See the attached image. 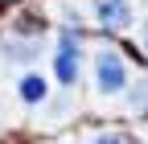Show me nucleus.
Instances as JSON below:
<instances>
[{"label":"nucleus","instance_id":"f257e3e1","mask_svg":"<svg viewBox=\"0 0 148 144\" xmlns=\"http://www.w3.org/2000/svg\"><path fill=\"white\" fill-rule=\"evenodd\" d=\"M95 86L103 95H115V91L127 86V66H123L119 49H99L95 53Z\"/></svg>","mask_w":148,"mask_h":144},{"label":"nucleus","instance_id":"f03ea898","mask_svg":"<svg viewBox=\"0 0 148 144\" xmlns=\"http://www.w3.org/2000/svg\"><path fill=\"white\" fill-rule=\"evenodd\" d=\"M53 74H58L62 86H74L82 74V45L74 33H62V41H58V53H53Z\"/></svg>","mask_w":148,"mask_h":144},{"label":"nucleus","instance_id":"7ed1b4c3","mask_svg":"<svg viewBox=\"0 0 148 144\" xmlns=\"http://www.w3.org/2000/svg\"><path fill=\"white\" fill-rule=\"evenodd\" d=\"M95 16H99L103 29H127V25H132L127 0H95Z\"/></svg>","mask_w":148,"mask_h":144},{"label":"nucleus","instance_id":"20e7f679","mask_svg":"<svg viewBox=\"0 0 148 144\" xmlns=\"http://www.w3.org/2000/svg\"><path fill=\"white\" fill-rule=\"evenodd\" d=\"M45 91H49V86H45L41 74H25V78H21V99H25V103H41Z\"/></svg>","mask_w":148,"mask_h":144},{"label":"nucleus","instance_id":"39448f33","mask_svg":"<svg viewBox=\"0 0 148 144\" xmlns=\"http://www.w3.org/2000/svg\"><path fill=\"white\" fill-rule=\"evenodd\" d=\"M90 144H140V140L127 136V132H107V136H95Z\"/></svg>","mask_w":148,"mask_h":144},{"label":"nucleus","instance_id":"423d86ee","mask_svg":"<svg viewBox=\"0 0 148 144\" xmlns=\"http://www.w3.org/2000/svg\"><path fill=\"white\" fill-rule=\"evenodd\" d=\"M144 49H148V21H144Z\"/></svg>","mask_w":148,"mask_h":144}]
</instances>
